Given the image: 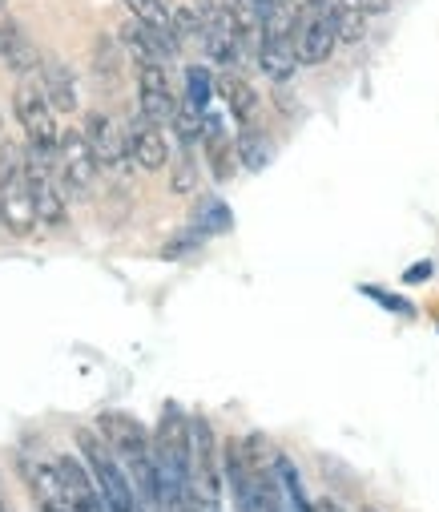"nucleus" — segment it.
<instances>
[{
    "mask_svg": "<svg viewBox=\"0 0 439 512\" xmlns=\"http://www.w3.org/2000/svg\"><path fill=\"white\" fill-rule=\"evenodd\" d=\"M13 17H9V5H5V0H0V29H5Z\"/></svg>",
    "mask_w": 439,
    "mask_h": 512,
    "instance_id": "nucleus-30",
    "label": "nucleus"
},
{
    "mask_svg": "<svg viewBox=\"0 0 439 512\" xmlns=\"http://www.w3.org/2000/svg\"><path fill=\"white\" fill-rule=\"evenodd\" d=\"M21 476H25V484H29V492H33V500H37L41 512H77L57 460H33V456H25L21 460Z\"/></svg>",
    "mask_w": 439,
    "mask_h": 512,
    "instance_id": "nucleus-9",
    "label": "nucleus"
},
{
    "mask_svg": "<svg viewBox=\"0 0 439 512\" xmlns=\"http://www.w3.org/2000/svg\"><path fill=\"white\" fill-rule=\"evenodd\" d=\"M37 198L29 182V154L17 142L0 146V226L13 230L17 238L37 230Z\"/></svg>",
    "mask_w": 439,
    "mask_h": 512,
    "instance_id": "nucleus-2",
    "label": "nucleus"
},
{
    "mask_svg": "<svg viewBox=\"0 0 439 512\" xmlns=\"http://www.w3.org/2000/svg\"><path fill=\"white\" fill-rule=\"evenodd\" d=\"M125 146H129V158H133L141 170H162V166L170 162V146H166L162 125L150 121L141 109L129 113V121H125Z\"/></svg>",
    "mask_w": 439,
    "mask_h": 512,
    "instance_id": "nucleus-11",
    "label": "nucleus"
},
{
    "mask_svg": "<svg viewBox=\"0 0 439 512\" xmlns=\"http://www.w3.org/2000/svg\"><path fill=\"white\" fill-rule=\"evenodd\" d=\"M93 57H97V77L105 73V81H117V61H113V45H109V41H97Z\"/></svg>",
    "mask_w": 439,
    "mask_h": 512,
    "instance_id": "nucleus-24",
    "label": "nucleus"
},
{
    "mask_svg": "<svg viewBox=\"0 0 439 512\" xmlns=\"http://www.w3.org/2000/svg\"><path fill=\"white\" fill-rule=\"evenodd\" d=\"M194 186H198V166H194L190 150H182V158L174 166V194H194Z\"/></svg>",
    "mask_w": 439,
    "mask_h": 512,
    "instance_id": "nucleus-23",
    "label": "nucleus"
},
{
    "mask_svg": "<svg viewBox=\"0 0 439 512\" xmlns=\"http://www.w3.org/2000/svg\"><path fill=\"white\" fill-rule=\"evenodd\" d=\"M0 57H5V65H9L17 77H33L37 65H41L37 45L29 41V33H25L17 21H9L5 29H0Z\"/></svg>",
    "mask_w": 439,
    "mask_h": 512,
    "instance_id": "nucleus-14",
    "label": "nucleus"
},
{
    "mask_svg": "<svg viewBox=\"0 0 439 512\" xmlns=\"http://www.w3.org/2000/svg\"><path fill=\"white\" fill-rule=\"evenodd\" d=\"M194 230H198V234H230V230H234L230 206H226L222 198H214V194L198 198V206H194Z\"/></svg>",
    "mask_w": 439,
    "mask_h": 512,
    "instance_id": "nucleus-17",
    "label": "nucleus"
},
{
    "mask_svg": "<svg viewBox=\"0 0 439 512\" xmlns=\"http://www.w3.org/2000/svg\"><path fill=\"white\" fill-rule=\"evenodd\" d=\"M214 89H218V81H214L202 65H190V69H186V101H190V105H198V109L206 113V109H210V93H214Z\"/></svg>",
    "mask_w": 439,
    "mask_h": 512,
    "instance_id": "nucleus-22",
    "label": "nucleus"
},
{
    "mask_svg": "<svg viewBox=\"0 0 439 512\" xmlns=\"http://www.w3.org/2000/svg\"><path fill=\"white\" fill-rule=\"evenodd\" d=\"M198 13H202V25H206L202 29V45H206L210 61L234 69L242 61L246 41H242V29H238L234 13L226 9V0H222V5H214V0H198Z\"/></svg>",
    "mask_w": 439,
    "mask_h": 512,
    "instance_id": "nucleus-6",
    "label": "nucleus"
},
{
    "mask_svg": "<svg viewBox=\"0 0 439 512\" xmlns=\"http://www.w3.org/2000/svg\"><path fill=\"white\" fill-rule=\"evenodd\" d=\"M77 448H81V456H85V464H89V472L97 480V492H101V500H105L109 512H145V504H141L129 472L121 468V460L113 456V448L101 440V432L81 428L77 432Z\"/></svg>",
    "mask_w": 439,
    "mask_h": 512,
    "instance_id": "nucleus-3",
    "label": "nucleus"
},
{
    "mask_svg": "<svg viewBox=\"0 0 439 512\" xmlns=\"http://www.w3.org/2000/svg\"><path fill=\"white\" fill-rule=\"evenodd\" d=\"M431 271H435V267H431V263H427V259H423V263H419V267H411V271H407V275H403V283H423V279H431Z\"/></svg>",
    "mask_w": 439,
    "mask_h": 512,
    "instance_id": "nucleus-27",
    "label": "nucleus"
},
{
    "mask_svg": "<svg viewBox=\"0 0 439 512\" xmlns=\"http://www.w3.org/2000/svg\"><path fill=\"white\" fill-rule=\"evenodd\" d=\"M327 13H331V21H335L339 41L359 45V41L367 37V13H359L351 0H327Z\"/></svg>",
    "mask_w": 439,
    "mask_h": 512,
    "instance_id": "nucleus-18",
    "label": "nucleus"
},
{
    "mask_svg": "<svg viewBox=\"0 0 439 512\" xmlns=\"http://www.w3.org/2000/svg\"><path fill=\"white\" fill-rule=\"evenodd\" d=\"M339 45V33H335V21L327 13V0H315V9L299 13L295 21V53L303 65H323Z\"/></svg>",
    "mask_w": 439,
    "mask_h": 512,
    "instance_id": "nucleus-8",
    "label": "nucleus"
},
{
    "mask_svg": "<svg viewBox=\"0 0 439 512\" xmlns=\"http://www.w3.org/2000/svg\"><path fill=\"white\" fill-rule=\"evenodd\" d=\"M363 295H367V299H375V303H383L387 311L411 315V303H407V299H395V295H387V291H379V287H363Z\"/></svg>",
    "mask_w": 439,
    "mask_h": 512,
    "instance_id": "nucleus-25",
    "label": "nucleus"
},
{
    "mask_svg": "<svg viewBox=\"0 0 439 512\" xmlns=\"http://www.w3.org/2000/svg\"><path fill=\"white\" fill-rule=\"evenodd\" d=\"M25 154H29V182H33V198H37V218L45 226H65L69 210H65V182L57 170V154H45L33 146H25Z\"/></svg>",
    "mask_w": 439,
    "mask_h": 512,
    "instance_id": "nucleus-5",
    "label": "nucleus"
},
{
    "mask_svg": "<svg viewBox=\"0 0 439 512\" xmlns=\"http://www.w3.org/2000/svg\"><path fill=\"white\" fill-rule=\"evenodd\" d=\"M202 109L198 105H190L186 97L178 101V113H174V134H178V142H182V150H194V142H202Z\"/></svg>",
    "mask_w": 439,
    "mask_h": 512,
    "instance_id": "nucleus-20",
    "label": "nucleus"
},
{
    "mask_svg": "<svg viewBox=\"0 0 439 512\" xmlns=\"http://www.w3.org/2000/svg\"><path fill=\"white\" fill-rule=\"evenodd\" d=\"M315 512H343V508H339L335 500H327V496H323V500H315Z\"/></svg>",
    "mask_w": 439,
    "mask_h": 512,
    "instance_id": "nucleus-29",
    "label": "nucleus"
},
{
    "mask_svg": "<svg viewBox=\"0 0 439 512\" xmlns=\"http://www.w3.org/2000/svg\"><path fill=\"white\" fill-rule=\"evenodd\" d=\"M121 5L137 17V21H145V25H154V29H166V33H174V13H166V5L162 0H121ZM178 37V33H174Z\"/></svg>",
    "mask_w": 439,
    "mask_h": 512,
    "instance_id": "nucleus-21",
    "label": "nucleus"
},
{
    "mask_svg": "<svg viewBox=\"0 0 439 512\" xmlns=\"http://www.w3.org/2000/svg\"><path fill=\"white\" fill-rule=\"evenodd\" d=\"M101 440L113 448V456L121 460V468L129 472L145 512H162V488H158V464H154V436L145 432L133 416L125 412H105L97 420Z\"/></svg>",
    "mask_w": 439,
    "mask_h": 512,
    "instance_id": "nucleus-1",
    "label": "nucleus"
},
{
    "mask_svg": "<svg viewBox=\"0 0 439 512\" xmlns=\"http://www.w3.org/2000/svg\"><path fill=\"white\" fill-rule=\"evenodd\" d=\"M137 109L158 121L162 130L174 121L178 113V97L170 89V77H166V65H137Z\"/></svg>",
    "mask_w": 439,
    "mask_h": 512,
    "instance_id": "nucleus-12",
    "label": "nucleus"
},
{
    "mask_svg": "<svg viewBox=\"0 0 439 512\" xmlns=\"http://www.w3.org/2000/svg\"><path fill=\"white\" fill-rule=\"evenodd\" d=\"M121 45L133 53L137 65H170V61L178 57V49H182V41H178L174 33L154 29V25H145V21H137V17H129V21L121 25Z\"/></svg>",
    "mask_w": 439,
    "mask_h": 512,
    "instance_id": "nucleus-10",
    "label": "nucleus"
},
{
    "mask_svg": "<svg viewBox=\"0 0 439 512\" xmlns=\"http://www.w3.org/2000/svg\"><path fill=\"white\" fill-rule=\"evenodd\" d=\"M85 138H89V146L97 150V162H101V170H125L133 158H129V146H125V130L109 117V113H101V109H93L89 117H85Z\"/></svg>",
    "mask_w": 439,
    "mask_h": 512,
    "instance_id": "nucleus-13",
    "label": "nucleus"
},
{
    "mask_svg": "<svg viewBox=\"0 0 439 512\" xmlns=\"http://www.w3.org/2000/svg\"><path fill=\"white\" fill-rule=\"evenodd\" d=\"M57 170L65 182V194H89L97 182V150L89 146L85 130H61V146H57Z\"/></svg>",
    "mask_w": 439,
    "mask_h": 512,
    "instance_id": "nucleus-7",
    "label": "nucleus"
},
{
    "mask_svg": "<svg viewBox=\"0 0 439 512\" xmlns=\"http://www.w3.org/2000/svg\"><path fill=\"white\" fill-rule=\"evenodd\" d=\"M0 512H9V508H5V500H0Z\"/></svg>",
    "mask_w": 439,
    "mask_h": 512,
    "instance_id": "nucleus-31",
    "label": "nucleus"
},
{
    "mask_svg": "<svg viewBox=\"0 0 439 512\" xmlns=\"http://www.w3.org/2000/svg\"><path fill=\"white\" fill-rule=\"evenodd\" d=\"M13 109H17V121L25 130V142L33 150H45V154H57L61 146V130H57V109L45 93V85L37 77H21L17 93H13Z\"/></svg>",
    "mask_w": 439,
    "mask_h": 512,
    "instance_id": "nucleus-4",
    "label": "nucleus"
},
{
    "mask_svg": "<svg viewBox=\"0 0 439 512\" xmlns=\"http://www.w3.org/2000/svg\"><path fill=\"white\" fill-rule=\"evenodd\" d=\"M41 85H45L53 109H61V113H73V109H77V85H73V77H69V69H65L61 61H45Z\"/></svg>",
    "mask_w": 439,
    "mask_h": 512,
    "instance_id": "nucleus-16",
    "label": "nucleus"
},
{
    "mask_svg": "<svg viewBox=\"0 0 439 512\" xmlns=\"http://www.w3.org/2000/svg\"><path fill=\"white\" fill-rule=\"evenodd\" d=\"M282 5H286L290 13H307V9H315V0H282Z\"/></svg>",
    "mask_w": 439,
    "mask_h": 512,
    "instance_id": "nucleus-28",
    "label": "nucleus"
},
{
    "mask_svg": "<svg viewBox=\"0 0 439 512\" xmlns=\"http://www.w3.org/2000/svg\"><path fill=\"white\" fill-rule=\"evenodd\" d=\"M351 5H355L359 13H367V17H383V13L391 9V0H351Z\"/></svg>",
    "mask_w": 439,
    "mask_h": 512,
    "instance_id": "nucleus-26",
    "label": "nucleus"
},
{
    "mask_svg": "<svg viewBox=\"0 0 439 512\" xmlns=\"http://www.w3.org/2000/svg\"><path fill=\"white\" fill-rule=\"evenodd\" d=\"M234 150H238V162L246 166V170H266L270 166V158H274V150H270V142L254 130V125H242V134L234 138Z\"/></svg>",
    "mask_w": 439,
    "mask_h": 512,
    "instance_id": "nucleus-19",
    "label": "nucleus"
},
{
    "mask_svg": "<svg viewBox=\"0 0 439 512\" xmlns=\"http://www.w3.org/2000/svg\"><path fill=\"white\" fill-rule=\"evenodd\" d=\"M218 97L226 101V109H230V117L238 125H254V117H258V93H254V85L246 77H238V73L226 69L218 77Z\"/></svg>",
    "mask_w": 439,
    "mask_h": 512,
    "instance_id": "nucleus-15",
    "label": "nucleus"
}]
</instances>
